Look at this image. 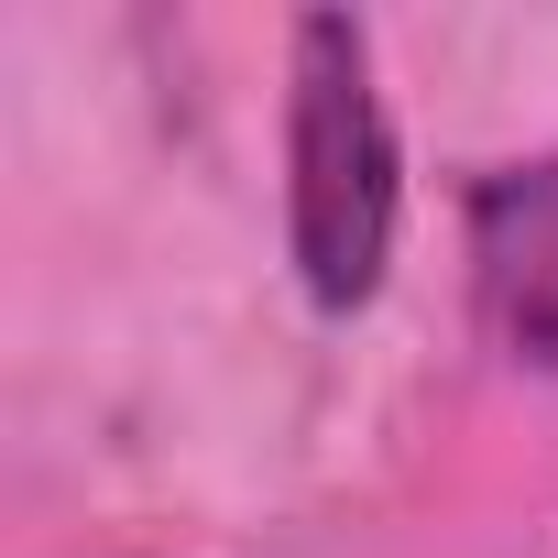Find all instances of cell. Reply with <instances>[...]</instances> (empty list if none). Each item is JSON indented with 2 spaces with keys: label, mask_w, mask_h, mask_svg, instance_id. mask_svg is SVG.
I'll list each match as a JSON object with an SVG mask.
<instances>
[{
  "label": "cell",
  "mask_w": 558,
  "mask_h": 558,
  "mask_svg": "<svg viewBox=\"0 0 558 558\" xmlns=\"http://www.w3.org/2000/svg\"><path fill=\"white\" fill-rule=\"evenodd\" d=\"M471 230V307L514 362H558V154L493 165L460 208Z\"/></svg>",
  "instance_id": "7a4b0ae2"
},
{
  "label": "cell",
  "mask_w": 558,
  "mask_h": 558,
  "mask_svg": "<svg viewBox=\"0 0 558 558\" xmlns=\"http://www.w3.org/2000/svg\"><path fill=\"white\" fill-rule=\"evenodd\" d=\"M405 219V154L373 88V34L351 12H296L286 34V252L296 286L351 318L373 307Z\"/></svg>",
  "instance_id": "6da1fadb"
}]
</instances>
